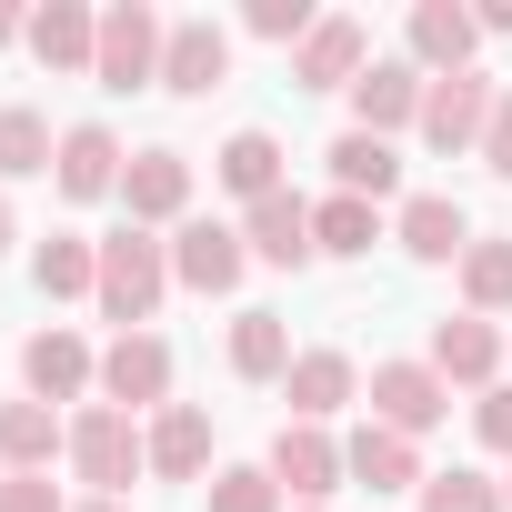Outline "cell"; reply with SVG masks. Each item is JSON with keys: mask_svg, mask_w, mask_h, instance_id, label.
I'll return each instance as SVG.
<instances>
[{"mask_svg": "<svg viewBox=\"0 0 512 512\" xmlns=\"http://www.w3.org/2000/svg\"><path fill=\"white\" fill-rule=\"evenodd\" d=\"M161 292H171V241H151L141 221H121L111 241H101V322H121V332H141L151 312H161Z\"/></svg>", "mask_w": 512, "mask_h": 512, "instance_id": "obj_1", "label": "cell"}, {"mask_svg": "<svg viewBox=\"0 0 512 512\" xmlns=\"http://www.w3.org/2000/svg\"><path fill=\"white\" fill-rule=\"evenodd\" d=\"M71 472H81L101 502H121V492H131V472H151V442L131 432V412L81 402V412H71Z\"/></svg>", "mask_w": 512, "mask_h": 512, "instance_id": "obj_2", "label": "cell"}, {"mask_svg": "<svg viewBox=\"0 0 512 512\" xmlns=\"http://www.w3.org/2000/svg\"><path fill=\"white\" fill-rule=\"evenodd\" d=\"M161 41H171V21L151 11V0H111V11H101V61H91V81H101V91L161 81Z\"/></svg>", "mask_w": 512, "mask_h": 512, "instance_id": "obj_3", "label": "cell"}, {"mask_svg": "<svg viewBox=\"0 0 512 512\" xmlns=\"http://www.w3.org/2000/svg\"><path fill=\"white\" fill-rule=\"evenodd\" d=\"M492 101H502L492 71H452V81H432V91H422V141H432V151H482Z\"/></svg>", "mask_w": 512, "mask_h": 512, "instance_id": "obj_4", "label": "cell"}, {"mask_svg": "<svg viewBox=\"0 0 512 512\" xmlns=\"http://www.w3.org/2000/svg\"><path fill=\"white\" fill-rule=\"evenodd\" d=\"M101 392H111V412H161L171 402V342L161 332H121L101 352Z\"/></svg>", "mask_w": 512, "mask_h": 512, "instance_id": "obj_5", "label": "cell"}, {"mask_svg": "<svg viewBox=\"0 0 512 512\" xmlns=\"http://www.w3.org/2000/svg\"><path fill=\"white\" fill-rule=\"evenodd\" d=\"M452 412V382L432 372V362H372V422H392V432H432Z\"/></svg>", "mask_w": 512, "mask_h": 512, "instance_id": "obj_6", "label": "cell"}, {"mask_svg": "<svg viewBox=\"0 0 512 512\" xmlns=\"http://www.w3.org/2000/svg\"><path fill=\"white\" fill-rule=\"evenodd\" d=\"M272 482H282L292 502H332L352 472H342V442H332L322 422H282V442H272Z\"/></svg>", "mask_w": 512, "mask_h": 512, "instance_id": "obj_7", "label": "cell"}, {"mask_svg": "<svg viewBox=\"0 0 512 512\" xmlns=\"http://www.w3.org/2000/svg\"><path fill=\"white\" fill-rule=\"evenodd\" d=\"M221 81H231V31H221V21H171V41H161V91L201 101V91H221Z\"/></svg>", "mask_w": 512, "mask_h": 512, "instance_id": "obj_8", "label": "cell"}, {"mask_svg": "<svg viewBox=\"0 0 512 512\" xmlns=\"http://www.w3.org/2000/svg\"><path fill=\"white\" fill-rule=\"evenodd\" d=\"M21 382H31V402H81V392L101 382V362H91V342H81V332H61V322H51V332H31V342H21Z\"/></svg>", "mask_w": 512, "mask_h": 512, "instance_id": "obj_9", "label": "cell"}, {"mask_svg": "<svg viewBox=\"0 0 512 512\" xmlns=\"http://www.w3.org/2000/svg\"><path fill=\"white\" fill-rule=\"evenodd\" d=\"M342 472H352L362 492H422V482H432V472H422V442L392 432V422H362V432L342 442Z\"/></svg>", "mask_w": 512, "mask_h": 512, "instance_id": "obj_10", "label": "cell"}, {"mask_svg": "<svg viewBox=\"0 0 512 512\" xmlns=\"http://www.w3.org/2000/svg\"><path fill=\"white\" fill-rule=\"evenodd\" d=\"M241 262H251V241L231 221H181L171 231V282H191V292H231Z\"/></svg>", "mask_w": 512, "mask_h": 512, "instance_id": "obj_11", "label": "cell"}, {"mask_svg": "<svg viewBox=\"0 0 512 512\" xmlns=\"http://www.w3.org/2000/svg\"><path fill=\"white\" fill-rule=\"evenodd\" d=\"M241 241L262 251V262H282V272L322 262V251H312V201H302V191H272V201H251V211H241Z\"/></svg>", "mask_w": 512, "mask_h": 512, "instance_id": "obj_12", "label": "cell"}, {"mask_svg": "<svg viewBox=\"0 0 512 512\" xmlns=\"http://www.w3.org/2000/svg\"><path fill=\"white\" fill-rule=\"evenodd\" d=\"M372 71V41H362V21H312V41L292 51V81L302 91H352Z\"/></svg>", "mask_w": 512, "mask_h": 512, "instance_id": "obj_13", "label": "cell"}, {"mask_svg": "<svg viewBox=\"0 0 512 512\" xmlns=\"http://www.w3.org/2000/svg\"><path fill=\"white\" fill-rule=\"evenodd\" d=\"M121 201H131L141 231H151V221H181V211H191V161H181V151H131V161H121Z\"/></svg>", "mask_w": 512, "mask_h": 512, "instance_id": "obj_14", "label": "cell"}, {"mask_svg": "<svg viewBox=\"0 0 512 512\" xmlns=\"http://www.w3.org/2000/svg\"><path fill=\"white\" fill-rule=\"evenodd\" d=\"M432 372L492 392V372H502V332H492L482 312H442V322H432Z\"/></svg>", "mask_w": 512, "mask_h": 512, "instance_id": "obj_15", "label": "cell"}, {"mask_svg": "<svg viewBox=\"0 0 512 512\" xmlns=\"http://www.w3.org/2000/svg\"><path fill=\"white\" fill-rule=\"evenodd\" d=\"M472 41H482V21L462 11V0H422L412 11V71L452 81V71H472Z\"/></svg>", "mask_w": 512, "mask_h": 512, "instance_id": "obj_16", "label": "cell"}, {"mask_svg": "<svg viewBox=\"0 0 512 512\" xmlns=\"http://www.w3.org/2000/svg\"><path fill=\"white\" fill-rule=\"evenodd\" d=\"M422 91H432V81H422L412 61H372V71L352 81V111H362V131H372V141H392L402 121H422Z\"/></svg>", "mask_w": 512, "mask_h": 512, "instance_id": "obj_17", "label": "cell"}, {"mask_svg": "<svg viewBox=\"0 0 512 512\" xmlns=\"http://www.w3.org/2000/svg\"><path fill=\"white\" fill-rule=\"evenodd\" d=\"M141 442H151V472H161V482H191V472H211V412H201V402H161Z\"/></svg>", "mask_w": 512, "mask_h": 512, "instance_id": "obj_18", "label": "cell"}, {"mask_svg": "<svg viewBox=\"0 0 512 512\" xmlns=\"http://www.w3.org/2000/svg\"><path fill=\"white\" fill-rule=\"evenodd\" d=\"M51 452H71V422L51 402H0V472H51Z\"/></svg>", "mask_w": 512, "mask_h": 512, "instance_id": "obj_19", "label": "cell"}, {"mask_svg": "<svg viewBox=\"0 0 512 512\" xmlns=\"http://www.w3.org/2000/svg\"><path fill=\"white\" fill-rule=\"evenodd\" d=\"M392 241L412 251V262H462V251H472V221H462V201L412 191V201H402V221H392Z\"/></svg>", "mask_w": 512, "mask_h": 512, "instance_id": "obj_20", "label": "cell"}, {"mask_svg": "<svg viewBox=\"0 0 512 512\" xmlns=\"http://www.w3.org/2000/svg\"><path fill=\"white\" fill-rule=\"evenodd\" d=\"M51 181H61L71 201H101V191H121V141H111L101 121H71V131H61V161H51Z\"/></svg>", "mask_w": 512, "mask_h": 512, "instance_id": "obj_21", "label": "cell"}, {"mask_svg": "<svg viewBox=\"0 0 512 512\" xmlns=\"http://www.w3.org/2000/svg\"><path fill=\"white\" fill-rule=\"evenodd\" d=\"M282 392H292V422H332V412L362 392V372H352V352H292Z\"/></svg>", "mask_w": 512, "mask_h": 512, "instance_id": "obj_22", "label": "cell"}, {"mask_svg": "<svg viewBox=\"0 0 512 512\" xmlns=\"http://www.w3.org/2000/svg\"><path fill=\"white\" fill-rule=\"evenodd\" d=\"M332 181H342L352 201H392V191H402V151L372 141V131H342V141H332Z\"/></svg>", "mask_w": 512, "mask_h": 512, "instance_id": "obj_23", "label": "cell"}, {"mask_svg": "<svg viewBox=\"0 0 512 512\" xmlns=\"http://www.w3.org/2000/svg\"><path fill=\"white\" fill-rule=\"evenodd\" d=\"M31 282H41L51 302H81V292H101V241H81V231H51V241L31 251Z\"/></svg>", "mask_w": 512, "mask_h": 512, "instance_id": "obj_24", "label": "cell"}, {"mask_svg": "<svg viewBox=\"0 0 512 512\" xmlns=\"http://www.w3.org/2000/svg\"><path fill=\"white\" fill-rule=\"evenodd\" d=\"M372 241H382V211L372 201H352V191L312 201V251H322V262H362Z\"/></svg>", "mask_w": 512, "mask_h": 512, "instance_id": "obj_25", "label": "cell"}, {"mask_svg": "<svg viewBox=\"0 0 512 512\" xmlns=\"http://www.w3.org/2000/svg\"><path fill=\"white\" fill-rule=\"evenodd\" d=\"M31 51H41L51 71H91V61H101V21L81 11V0H51V11L31 21Z\"/></svg>", "mask_w": 512, "mask_h": 512, "instance_id": "obj_26", "label": "cell"}, {"mask_svg": "<svg viewBox=\"0 0 512 512\" xmlns=\"http://www.w3.org/2000/svg\"><path fill=\"white\" fill-rule=\"evenodd\" d=\"M211 171H221L241 201H272V191H282V141H272V131H231Z\"/></svg>", "mask_w": 512, "mask_h": 512, "instance_id": "obj_27", "label": "cell"}, {"mask_svg": "<svg viewBox=\"0 0 512 512\" xmlns=\"http://www.w3.org/2000/svg\"><path fill=\"white\" fill-rule=\"evenodd\" d=\"M231 372H241V382H282V372H292L282 312H241V322H231Z\"/></svg>", "mask_w": 512, "mask_h": 512, "instance_id": "obj_28", "label": "cell"}, {"mask_svg": "<svg viewBox=\"0 0 512 512\" xmlns=\"http://www.w3.org/2000/svg\"><path fill=\"white\" fill-rule=\"evenodd\" d=\"M51 161H61V141H51V121L11 101V111H0V181H31V171H51Z\"/></svg>", "mask_w": 512, "mask_h": 512, "instance_id": "obj_29", "label": "cell"}, {"mask_svg": "<svg viewBox=\"0 0 512 512\" xmlns=\"http://www.w3.org/2000/svg\"><path fill=\"white\" fill-rule=\"evenodd\" d=\"M462 302L492 322V312H512V241H472L462 251Z\"/></svg>", "mask_w": 512, "mask_h": 512, "instance_id": "obj_30", "label": "cell"}, {"mask_svg": "<svg viewBox=\"0 0 512 512\" xmlns=\"http://www.w3.org/2000/svg\"><path fill=\"white\" fill-rule=\"evenodd\" d=\"M211 512H282L272 462H231V472H211Z\"/></svg>", "mask_w": 512, "mask_h": 512, "instance_id": "obj_31", "label": "cell"}, {"mask_svg": "<svg viewBox=\"0 0 512 512\" xmlns=\"http://www.w3.org/2000/svg\"><path fill=\"white\" fill-rule=\"evenodd\" d=\"M422 512H502V492H492L482 472H462V462H452V472H432V482H422Z\"/></svg>", "mask_w": 512, "mask_h": 512, "instance_id": "obj_32", "label": "cell"}, {"mask_svg": "<svg viewBox=\"0 0 512 512\" xmlns=\"http://www.w3.org/2000/svg\"><path fill=\"white\" fill-rule=\"evenodd\" d=\"M241 21L262 31V41H292V51H302V41H312V0H251Z\"/></svg>", "mask_w": 512, "mask_h": 512, "instance_id": "obj_33", "label": "cell"}, {"mask_svg": "<svg viewBox=\"0 0 512 512\" xmlns=\"http://www.w3.org/2000/svg\"><path fill=\"white\" fill-rule=\"evenodd\" d=\"M0 512H71L51 492V472H0Z\"/></svg>", "mask_w": 512, "mask_h": 512, "instance_id": "obj_34", "label": "cell"}, {"mask_svg": "<svg viewBox=\"0 0 512 512\" xmlns=\"http://www.w3.org/2000/svg\"><path fill=\"white\" fill-rule=\"evenodd\" d=\"M472 432H482L492 452H512V382H492V392L472 402Z\"/></svg>", "mask_w": 512, "mask_h": 512, "instance_id": "obj_35", "label": "cell"}, {"mask_svg": "<svg viewBox=\"0 0 512 512\" xmlns=\"http://www.w3.org/2000/svg\"><path fill=\"white\" fill-rule=\"evenodd\" d=\"M482 161H492V181H512V91L492 101V131H482Z\"/></svg>", "mask_w": 512, "mask_h": 512, "instance_id": "obj_36", "label": "cell"}, {"mask_svg": "<svg viewBox=\"0 0 512 512\" xmlns=\"http://www.w3.org/2000/svg\"><path fill=\"white\" fill-rule=\"evenodd\" d=\"M472 21H482V31H512V0H492V11H472Z\"/></svg>", "mask_w": 512, "mask_h": 512, "instance_id": "obj_37", "label": "cell"}, {"mask_svg": "<svg viewBox=\"0 0 512 512\" xmlns=\"http://www.w3.org/2000/svg\"><path fill=\"white\" fill-rule=\"evenodd\" d=\"M11 241H21V221H11V201H0V251H11Z\"/></svg>", "mask_w": 512, "mask_h": 512, "instance_id": "obj_38", "label": "cell"}, {"mask_svg": "<svg viewBox=\"0 0 512 512\" xmlns=\"http://www.w3.org/2000/svg\"><path fill=\"white\" fill-rule=\"evenodd\" d=\"M21 31H31V21H21V11H0V41H21Z\"/></svg>", "mask_w": 512, "mask_h": 512, "instance_id": "obj_39", "label": "cell"}, {"mask_svg": "<svg viewBox=\"0 0 512 512\" xmlns=\"http://www.w3.org/2000/svg\"><path fill=\"white\" fill-rule=\"evenodd\" d=\"M71 512H131V502H71Z\"/></svg>", "mask_w": 512, "mask_h": 512, "instance_id": "obj_40", "label": "cell"}, {"mask_svg": "<svg viewBox=\"0 0 512 512\" xmlns=\"http://www.w3.org/2000/svg\"><path fill=\"white\" fill-rule=\"evenodd\" d=\"M502 512H512V482H502Z\"/></svg>", "mask_w": 512, "mask_h": 512, "instance_id": "obj_41", "label": "cell"}, {"mask_svg": "<svg viewBox=\"0 0 512 512\" xmlns=\"http://www.w3.org/2000/svg\"><path fill=\"white\" fill-rule=\"evenodd\" d=\"M302 512H322V502H302Z\"/></svg>", "mask_w": 512, "mask_h": 512, "instance_id": "obj_42", "label": "cell"}]
</instances>
